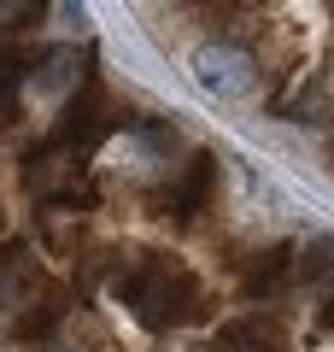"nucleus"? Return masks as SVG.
Wrapping results in <instances>:
<instances>
[{"label":"nucleus","mask_w":334,"mask_h":352,"mask_svg":"<svg viewBox=\"0 0 334 352\" xmlns=\"http://www.w3.org/2000/svg\"><path fill=\"white\" fill-rule=\"evenodd\" d=\"M118 300L135 311L141 329H176V323H194L205 311V294H199L194 270L176 258H159V252H135V258L118 264L111 276Z\"/></svg>","instance_id":"f257e3e1"},{"label":"nucleus","mask_w":334,"mask_h":352,"mask_svg":"<svg viewBox=\"0 0 334 352\" xmlns=\"http://www.w3.org/2000/svg\"><path fill=\"white\" fill-rule=\"evenodd\" d=\"M194 76L211 94H252V88H258V59H252L241 41H205V47L194 53Z\"/></svg>","instance_id":"f03ea898"},{"label":"nucleus","mask_w":334,"mask_h":352,"mask_svg":"<svg viewBox=\"0 0 334 352\" xmlns=\"http://www.w3.org/2000/svg\"><path fill=\"white\" fill-rule=\"evenodd\" d=\"M211 182H217V159L211 153H199L194 164H188V176L176 182V194H170V206H176V217H194L199 206H205V194H211Z\"/></svg>","instance_id":"7ed1b4c3"},{"label":"nucleus","mask_w":334,"mask_h":352,"mask_svg":"<svg viewBox=\"0 0 334 352\" xmlns=\"http://www.w3.org/2000/svg\"><path fill=\"white\" fill-rule=\"evenodd\" d=\"M293 276L305 282V288H334V235L305 241V252L293 258Z\"/></svg>","instance_id":"20e7f679"},{"label":"nucleus","mask_w":334,"mask_h":352,"mask_svg":"<svg viewBox=\"0 0 334 352\" xmlns=\"http://www.w3.org/2000/svg\"><path fill=\"white\" fill-rule=\"evenodd\" d=\"M287 270H293V252L276 247V252H264V264H252V282H247V288H252V294H276Z\"/></svg>","instance_id":"39448f33"},{"label":"nucleus","mask_w":334,"mask_h":352,"mask_svg":"<svg viewBox=\"0 0 334 352\" xmlns=\"http://www.w3.org/2000/svg\"><path fill=\"white\" fill-rule=\"evenodd\" d=\"M41 82H47V88L76 82V53H71V47H53L47 59H41Z\"/></svg>","instance_id":"423d86ee"},{"label":"nucleus","mask_w":334,"mask_h":352,"mask_svg":"<svg viewBox=\"0 0 334 352\" xmlns=\"http://www.w3.org/2000/svg\"><path fill=\"white\" fill-rule=\"evenodd\" d=\"M41 229H47V247L53 252H71L76 247V217L71 212H47V217H41Z\"/></svg>","instance_id":"0eeeda50"},{"label":"nucleus","mask_w":334,"mask_h":352,"mask_svg":"<svg viewBox=\"0 0 334 352\" xmlns=\"http://www.w3.org/2000/svg\"><path fill=\"white\" fill-rule=\"evenodd\" d=\"M135 135H141V147H147V153H176V129L170 124H141Z\"/></svg>","instance_id":"6e6552de"},{"label":"nucleus","mask_w":334,"mask_h":352,"mask_svg":"<svg viewBox=\"0 0 334 352\" xmlns=\"http://www.w3.org/2000/svg\"><path fill=\"white\" fill-rule=\"evenodd\" d=\"M6 305H12V282L0 276V311H6Z\"/></svg>","instance_id":"1a4fd4ad"},{"label":"nucleus","mask_w":334,"mask_h":352,"mask_svg":"<svg viewBox=\"0 0 334 352\" xmlns=\"http://www.w3.org/2000/svg\"><path fill=\"white\" fill-rule=\"evenodd\" d=\"M0 241H6V212H0Z\"/></svg>","instance_id":"9d476101"},{"label":"nucleus","mask_w":334,"mask_h":352,"mask_svg":"<svg viewBox=\"0 0 334 352\" xmlns=\"http://www.w3.org/2000/svg\"><path fill=\"white\" fill-rule=\"evenodd\" d=\"M41 352H71V346H41Z\"/></svg>","instance_id":"9b49d317"}]
</instances>
